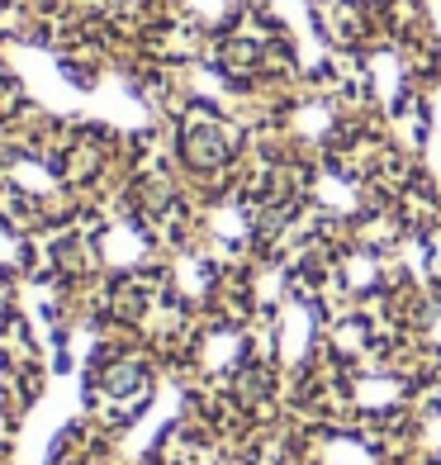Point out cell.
Segmentation results:
<instances>
[{
  "instance_id": "6da1fadb",
  "label": "cell",
  "mask_w": 441,
  "mask_h": 465,
  "mask_svg": "<svg viewBox=\"0 0 441 465\" xmlns=\"http://www.w3.org/2000/svg\"><path fill=\"white\" fill-rule=\"evenodd\" d=\"M185 157H191L195 166H219L223 157H228V143H223V134H219V124H191V134H185Z\"/></svg>"
}]
</instances>
